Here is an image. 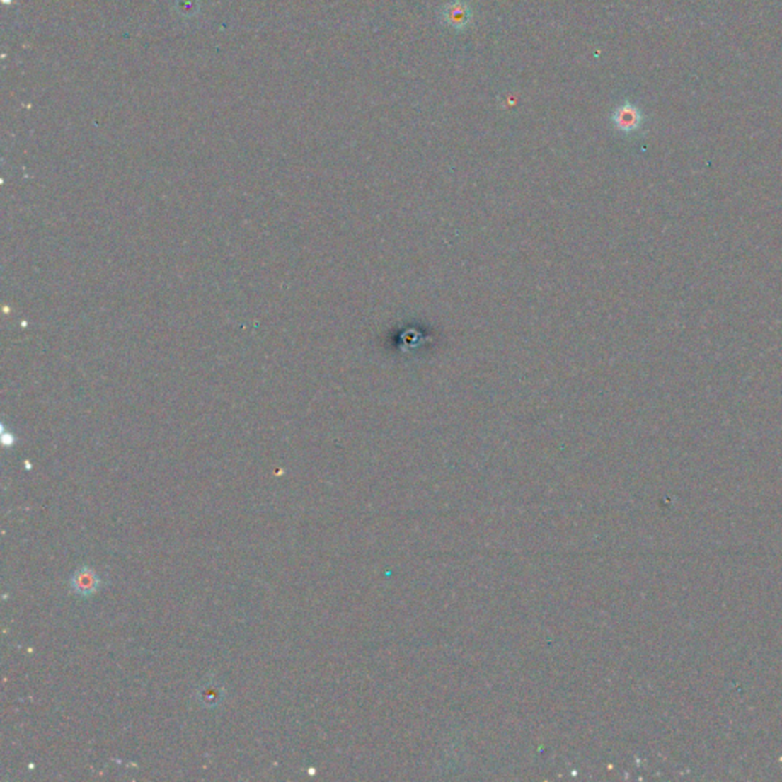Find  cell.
<instances>
[{
    "instance_id": "1",
    "label": "cell",
    "mask_w": 782,
    "mask_h": 782,
    "mask_svg": "<svg viewBox=\"0 0 782 782\" xmlns=\"http://www.w3.org/2000/svg\"><path fill=\"white\" fill-rule=\"evenodd\" d=\"M101 581L91 567H81L71 577L72 592L80 596H91L100 590Z\"/></svg>"
},
{
    "instance_id": "2",
    "label": "cell",
    "mask_w": 782,
    "mask_h": 782,
    "mask_svg": "<svg viewBox=\"0 0 782 782\" xmlns=\"http://www.w3.org/2000/svg\"><path fill=\"white\" fill-rule=\"evenodd\" d=\"M442 16H443V22L459 31L469 25L472 18V11L468 6V4L463 2V0H454V2L445 6Z\"/></svg>"
},
{
    "instance_id": "3",
    "label": "cell",
    "mask_w": 782,
    "mask_h": 782,
    "mask_svg": "<svg viewBox=\"0 0 782 782\" xmlns=\"http://www.w3.org/2000/svg\"><path fill=\"white\" fill-rule=\"evenodd\" d=\"M613 121L616 124V127L619 130L631 132V130H636L637 127H639L640 113H639V110L634 108V105L626 103V104L621 105V108L614 112Z\"/></svg>"
},
{
    "instance_id": "4",
    "label": "cell",
    "mask_w": 782,
    "mask_h": 782,
    "mask_svg": "<svg viewBox=\"0 0 782 782\" xmlns=\"http://www.w3.org/2000/svg\"><path fill=\"white\" fill-rule=\"evenodd\" d=\"M224 688L219 686V684L216 683H207L204 684V686H200L196 697L197 700L204 704V706H208V708H212V706H217V704L222 703V700H224Z\"/></svg>"
}]
</instances>
